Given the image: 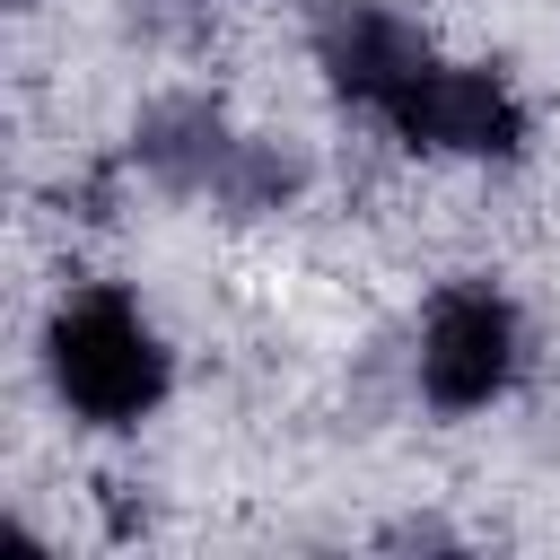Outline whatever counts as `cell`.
I'll return each mask as SVG.
<instances>
[{
    "mask_svg": "<svg viewBox=\"0 0 560 560\" xmlns=\"http://www.w3.org/2000/svg\"><path fill=\"white\" fill-rule=\"evenodd\" d=\"M44 368H52V394L70 402V420H88V429H140L166 402V341L131 289L61 298L52 332H44Z\"/></svg>",
    "mask_w": 560,
    "mask_h": 560,
    "instance_id": "6da1fadb",
    "label": "cell"
},
{
    "mask_svg": "<svg viewBox=\"0 0 560 560\" xmlns=\"http://www.w3.org/2000/svg\"><path fill=\"white\" fill-rule=\"evenodd\" d=\"M376 114L394 122V140L446 149V158H516L525 149V105L508 96V79L464 70V61H438V52H420L376 96Z\"/></svg>",
    "mask_w": 560,
    "mask_h": 560,
    "instance_id": "7a4b0ae2",
    "label": "cell"
},
{
    "mask_svg": "<svg viewBox=\"0 0 560 560\" xmlns=\"http://www.w3.org/2000/svg\"><path fill=\"white\" fill-rule=\"evenodd\" d=\"M516 385V306L499 289H446L420 324V394L438 411H490Z\"/></svg>",
    "mask_w": 560,
    "mask_h": 560,
    "instance_id": "3957f363",
    "label": "cell"
},
{
    "mask_svg": "<svg viewBox=\"0 0 560 560\" xmlns=\"http://www.w3.org/2000/svg\"><path fill=\"white\" fill-rule=\"evenodd\" d=\"M420 52H429V44H420L402 18H385V9H341V18L324 26V70H332V88L359 96L368 114H376V96H385Z\"/></svg>",
    "mask_w": 560,
    "mask_h": 560,
    "instance_id": "277c9868",
    "label": "cell"
}]
</instances>
